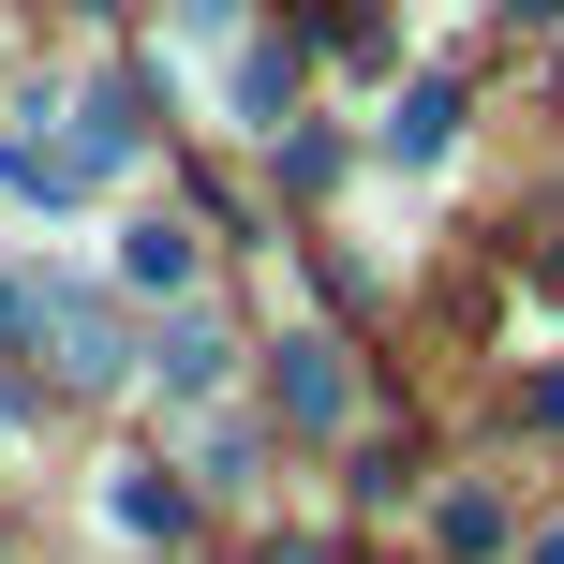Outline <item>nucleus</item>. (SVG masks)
I'll return each mask as SVG.
<instances>
[{
	"mask_svg": "<svg viewBox=\"0 0 564 564\" xmlns=\"http://www.w3.org/2000/svg\"><path fill=\"white\" fill-rule=\"evenodd\" d=\"M15 327H45L75 387H119V371H134V357H119V327H105V297H45V282H30V297H15Z\"/></svg>",
	"mask_w": 564,
	"mask_h": 564,
	"instance_id": "1",
	"label": "nucleus"
},
{
	"mask_svg": "<svg viewBox=\"0 0 564 564\" xmlns=\"http://www.w3.org/2000/svg\"><path fill=\"white\" fill-rule=\"evenodd\" d=\"M0 194H15V208H75V194H89L75 134H45V119H30V134H0Z\"/></svg>",
	"mask_w": 564,
	"mask_h": 564,
	"instance_id": "2",
	"label": "nucleus"
},
{
	"mask_svg": "<svg viewBox=\"0 0 564 564\" xmlns=\"http://www.w3.org/2000/svg\"><path fill=\"white\" fill-rule=\"evenodd\" d=\"M119 282H134V297H194V224H178V208L119 224Z\"/></svg>",
	"mask_w": 564,
	"mask_h": 564,
	"instance_id": "3",
	"label": "nucleus"
},
{
	"mask_svg": "<svg viewBox=\"0 0 564 564\" xmlns=\"http://www.w3.org/2000/svg\"><path fill=\"white\" fill-rule=\"evenodd\" d=\"M282 416H312V431L357 416V387H341V341H282Z\"/></svg>",
	"mask_w": 564,
	"mask_h": 564,
	"instance_id": "4",
	"label": "nucleus"
},
{
	"mask_svg": "<svg viewBox=\"0 0 564 564\" xmlns=\"http://www.w3.org/2000/svg\"><path fill=\"white\" fill-rule=\"evenodd\" d=\"M446 134H460V89H446V75H416V89L387 105V164H446Z\"/></svg>",
	"mask_w": 564,
	"mask_h": 564,
	"instance_id": "5",
	"label": "nucleus"
},
{
	"mask_svg": "<svg viewBox=\"0 0 564 564\" xmlns=\"http://www.w3.org/2000/svg\"><path fill=\"white\" fill-rule=\"evenodd\" d=\"M105 520H119V535H178V490L149 476V460H119V476H105Z\"/></svg>",
	"mask_w": 564,
	"mask_h": 564,
	"instance_id": "6",
	"label": "nucleus"
},
{
	"mask_svg": "<svg viewBox=\"0 0 564 564\" xmlns=\"http://www.w3.org/2000/svg\"><path fill=\"white\" fill-rule=\"evenodd\" d=\"M149 371H164V401H208V387H224V327H164Z\"/></svg>",
	"mask_w": 564,
	"mask_h": 564,
	"instance_id": "7",
	"label": "nucleus"
},
{
	"mask_svg": "<svg viewBox=\"0 0 564 564\" xmlns=\"http://www.w3.org/2000/svg\"><path fill=\"white\" fill-rule=\"evenodd\" d=\"M431 535H446L460 564H490V550H506V506H490V490H446V506H431Z\"/></svg>",
	"mask_w": 564,
	"mask_h": 564,
	"instance_id": "8",
	"label": "nucleus"
},
{
	"mask_svg": "<svg viewBox=\"0 0 564 564\" xmlns=\"http://www.w3.org/2000/svg\"><path fill=\"white\" fill-rule=\"evenodd\" d=\"M282 105H297V59L253 45V59H238V119H253V134H282Z\"/></svg>",
	"mask_w": 564,
	"mask_h": 564,
	"instance_id": "9",
	"label": "nucleus"
},
{
	"mask_svg": "<svg viewBox=\"0 0 564 564\" xmlns=\"http://www.w3.org/2000/svg\"><path fill=\"white\" fill-rule=\"evenodd\" d=\"M178 30H194V45H224V30H238V0H178Z\"/></svg>",
	"mask_w": 564,
	"mask_h": 564,
	"instance_id": "10",
	"label": "nucleus"
},
{
	"mask_svg": "<svg viewBox=\"0 0 564 564\" xmlns=\"http://www.w3.org/2000/svg\"><path fill=\"white\" fill-rule=\"evenodd\" d=\"M520 416H535V431H564V371H535V387H520Z\"/></svg>",
	"mask_w": 564,
	"mask_h": 564,
	"instance_id": "11",
	"label": "nucleus"
},
{
	"mask_svg": "<svg viewBox=\"0 0 564 564\" xmlns=\"http://www.w3.org/2000/svg\"><path fill=\"white\" fill-rule=\"evenodd\" d=\"M268 564H327V550H312V535H282V550H268Z\"/></svg>",
	"mask_w": 564,
	"mask_h": 564,
	"instance_id": "12",
	"label": "nucleus"
},
{
	"mask_svg": "<svg viewBox=\"0 0 564 564\" xmlns=\"http://www.w3.org/2000/svg\"><path fill=\"white\" fill-rule=\"evenodd\" d=\"M535 564H564V535H535Z\"/></svg>",
	"mask_w": 564,
	"mask_h": 564,
	"instance_id": "13",
	"label": "nucleus"
},
{
	"mask_svg": "<svg viewBox=\"0 0 564 564\" xmlns=\"http://www.w3.org/2000/svg\"><path fill=\"white\" fill-rule=\"evenodd\" d=\"M520 15H564V0H520Z\"/></svg>",
	"mask_w": 564,
	"mask_h": 564,
	"instance_id": "14",
	"label": "nucleus"
}]
</instances>
